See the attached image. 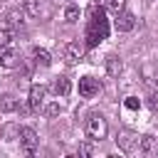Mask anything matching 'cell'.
<instances>
[{
	"instance_id": "6da1fadb",
	"label": "cell",
	"mask_w": 158,
	"mask_h": 158,
	"mask_svg": "<svg viewBox=\"0 0 158 158\" xmlns=\"http://www.w3.org/2000/svg\"><path fill=\"white\" fill-rule=\"evenodd\" d=\"M106 35H109V27H106L104 12L99 10V15H96V2H94L91 5V22H89V30H86V44L96 47L101 40H106Z\"/></svg>"
},
{
	"instance_id": "7a4b0ae2",
	"label": "cell",
	"mask_w": 158,
	"mask_h": 158,
	"mask_svg": "<svg viewBox=\"0 0 158 158\" xmlns=\"http://www.w3.org/2000/svg\"><path fill=\"white\" fill-rule=\"evenodd\" d=\"M106 131H109L106 118H104L101 114H89V118H86V133H89V138L101 141V138L106 136Z\"/></svg>"
},
{
	"instance_id": "3957f363",
	"label": "cell",
	"mask_w": 158,
	"mask_h": 158,
	"mask_svg": "<svg viewBox=\"0 0 158 158\" xmlns=\"http://www.w3.org/2000/svg\"><path fill=\"white\" fill-rule=\"evenodd\" d=\"M99 91H101L99 79H94V77H81V79H79V94H81L84 99H91V96H96Z\"/></svg>"
},
{
	"instance_id": "277c9868",
	"label": "cell",
	"mask_w": 158,
	"mask_h": 158,
	"mask_svg": "<svg viewBox=\"0 0 158 158\" xmlns=\"http://www.w3.org/2000/svg\"><path fill=\"white\" fill-rule=\"evenodd\" d=\"M17 138H20V143H22V148H25L27 153H35V148H37V143H40V138H37V133H35V128H30V126H25V128H20V133H17Z\"/></svg>"
},
{
	"instance_id": "5b68a950",
	"label": "cell",
	"mask_w": 158,
	"mask_h": 158,
	"mask_svg": "<svg viewBox=\"0 0 158 158\" xmlns=\"http://www.w3.org/2000/svg\"><path fill=\"white\" fill-rule=\"evenodd\" d=\"M81 57H84V44L81 42H67V47H64V62L67 64H77V62H81Z\"/></svg>"
},
{
	"instance_id": "8992f818",
	"label": "cell",
	"mask_w": 158,
	"mask_h": 158,
	"mask_svg": "<svg viewBox=\"0 0 158 158\" xmlns=\"http://www.w3.org/2000/svg\"><path fill=\"white\" fill-rule=\"evenodd\" d=\"M44 96H47V86H42V84H32L30 86V106L32 109H40Z\"/></svg>"
},
{
	"instance_id": "52a82bcc",
	"label": "cell",
	"mask_w": 158,
	"mask_h": 158,
	"mask_svg": "<svg viewBox=\"0 0 158 158\" xmlns=\"http://www.w3.org/2000/svg\"><path fill=\"white\" fill-rule=\"evenodd\" d=\"M15 62H17V52H15V47H10V44H0V67H15Z\"/></svg>"
},
{
	"instance_id": "ba28073f",
	"label": "cell",
	"mask_w": 158,
	"mask_h": 158,
	"mask_svg": "<svg viewBox=\"0 0 158 158\" xmlns=\"http://www.w3.org/2000/svg\"><path fill=\"white\" fill-rule=\"evenodd\" d=\"M133 25H136V17L131 12H118L116 15V30L118 32H128V30H133Z\"/></svg>"
},
{
	"instance_id": "9c48e42d",
	"label": "cell",
	"mask_w": 158,
	"mask_h": 158,
	"mask_svg": "<svg viewBox=\"0 0 158 158\" xmlns=\"http://www.w3.org/2000/svg\"><path fill=\"white\" fill-rule=\"evenodd\" d=\"M121 69H123L121 59H118L116 54H109V57H106V72H109V77H118Z\"/></svg>"
},
{
	"instance_id": "30bf717a",
	"label": "cell",
	"mask_w": 158,
	"mask_h": 158,
	"mask_svg": "<svg viewBox=\"0 0 158 158\" xmlns=\"http://www.w3.org/2000/svg\"><path fill=\"white\" fill-rule=\"evenodd\" d=\"M52 89H54V94H57V96H67V94L72 91V81H69L67 77H59V79H54Z\"/></svg>"
},
{
	"instance_id": "8fae6325",
	"label": "cell",
	"mask_w": 158,
	"mask_h": 158,
	"mask_svg": "<svg viewBox=\"0 0 158 158\" xmlns=\"http://www.w3.org/2000/svg\"><path fill=\"white\" fill-rule=\"evenodd\" d=\"M17 109H20V104H17L15 96H10V94H2L0 96V111L10 114V111H17Z\"/></svg>"
},
{
	"instance_id": "7c38bea8",
	"label": "cell",
	"mask_w": 158,
	"mask_h": 158,
	"mask_svg": "<svg viewBox=\"0 0 158 158\" xmlns=\"http://www.w3.org/2000/svg\"><path fill=\"white\" fill-rule=\"evenodd\" d=\"M32 57H35V62H37L40 67H49V64H52L49 52H47V49H42V47H35V49H32Z\"/></svg>"
},
{
	"instance_id": "4fadbf2b",
	"label": "cell",
	"mask_w": 158,
	"mask_h": 158,
	"mask_svg": "<svg viewBox=\"0 0 158 158\" xmlns=\"http://www.w3.org/2000/svg\"><path fill=\"white\" fill-rule=\"evenodd\" d=\"M116 143H118L123 151H131V148H133V143H136V138H133L128 131H123L121 136H116Z\"/></svg>"
},
{
	"instance_id": "5bb4252c",
	"label": "cell",
	"mask_w": 158,
	"mask_h": 158,
	"mask_svg": "<svg viewBox=\"0 0 158 158\" xmlns=\"http://www.w3.org/2000/svg\"><path fill=\"white\" fill-rule=\"evenodd\" d=\"M10 40H12L10 22H7V20H2V22H0V44H10Z\"/></svg>"
},
{
	"instance_id": "9a60e30c",
	"label": "cell",
	"mask_w": 158,
	"mask_h": 158,
	"mask_svg": "<svg viewBox=\"0 0 158 158\" xmlns=\"http://www.w3.org/2000/svg\"><path fill=\"white\" fill-rule=\"evenodd\" d=\"M64 20H67L69 25H74V22L79 20V7H77V5H67V7H64Z\"/></svg>"
},
{
	"instance_id": "2e32d148",
	"label": "cell",
	"mask_w": 158,
	"mask_h": 158,
	"mask_svg": "<svg viewBox=\"0 0 158 158\" xmlns=\"http://www.w3.org/2000/svg\"><path fill=\"white\" fill-rule=\"evenodd\" d=\"M7 22H10V27L12 25H22L25 22V12L22 10H10L7 12Z\"/></svg>"
},
{
	"instance_id": "e0dca14e",
	"label": "cell",
	"mask_w": 158,
	"mask_h": 158,
	"mask_svg": "<svg viewBox=\"0 0 158 158\" xmlns=\"http://www.w3.org/2000/svg\"><path fill=\"white\" fill-rule=\"evenodd\" d=\"M25 12L32 15V17H37L40 15V2L37 0H25Z\"/></svg>"
},
{
	"instance_id": "ac0fdd59",
	"label": "cell",
	"mask_w": 158,
	"mask_h": 158,
	"mask_svg": "<svg viewBox=\"0 0 158 158\" xmlns=\"http://www.w3.org/2000/svg\"><path fill=\"white\" fill-rule=\"evenodd\" d=\"M153 146H156V138H153V136H143V138H141V151H143V153H148Z\"/></svg>"
},
{
	"instance_id": "d6986e66",
	"label": "cell",
	"mask_w": 158,
	"mask_h": 158,
	"mask_svg": "<svg viewBox=\"0 0 158 158\" xmlns=\"http://www.w3.org/2000/svg\"><path fill=\"white\" fill-rule=\"evenodd\" d=\"M123 5H126V0H109V10H111L114 15H118V12L123 10Z\"/></svg>"
},
{
	"instance_id": "ffe728a7",
	"label": "cell",
	"mask_w": 158,
	"mask_h": 158,
	"mask_svg": "<svg viewBox=\"0 0 158 158\" xmlns=\"http://www.w3.org/2000/svg\"><path fill=\"white\" fill-rule=\"evenodd\" d=\"M59 111H62L59 104H47V106H44V114H47V116H57Z\"/></svg>"
},
{
	"instance_id": "44dd1931",
	"label": "cell",
	"mask_w": 158,
	"mask_h": 158,
	"mask_svg": "<svg viewBox=\"0 0 158 158\" xmlns=\"http://www.w3.org/2000/svg\"><path fill=\"white\" fill-rule=\"evenodd\" d=\"M148 106H151L153 111H158V91H153V94L148 96Z\"/></svg>"
},
{
	"instance_id": "7402d4cb",
	"label": "cell",
	"mask_w": 158,
	"mask_h": 158,
	"mask_svg": "<svg viewBox=\"0 0 158 158\" xmlns=\"http://www.w3.org/2000/svg\"><path fill=\"white\" fill-rule=\"evenodd\" d=\"M126 109L136 111V109H138V99H136V96H128V99H126Z\"/></svg>"
},
{
	"instance_id": "603a6c76",
	"label": "cell",
	"mask_w": 158,
	"mask_h": 158,
	"mask_svg": "<svg viewBox=\"0 0 158 158\" xmlns=\"http://www.w3.org/2000/svg\"><path fill=\"white\" fill-rule=\"evenodd\" d=\"M79 151H81V156H91V151H94V148H91V143H84Z\"/></svg>"
}]
</instances>
